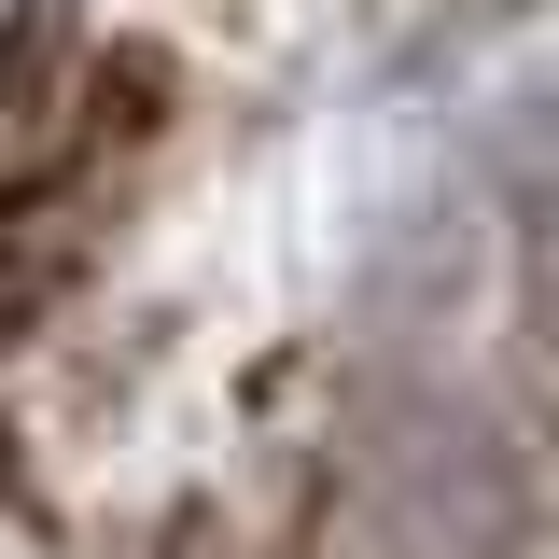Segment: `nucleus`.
<instances>
[{
    "instance_id": "obj_2",
    "label": "nucleus",
    "mask_w": 559,
    "mask_h": 559,
    "mask_svg": "<svg viewBox=\"0 0 559 559\" xmlns=\"http://www.w3.org/2000/svg\"><path fill=\"white\" fill-rule=\"evenodd\" d=\"M168 559H197V546H168Z\"/></svg>"
},
{
    "instance_id": "obj_1",
    "label": "nucleus",
    "mask_w": 559,
    "mask_h": 559,
    "mask_svg": "<svg viewBox=\"0 0 559 559\" xmlns=\"http://www.w3.org/2000/svg\"><path fill=\"white\" fill-rule=\"evenodd\" d=\"M28 308H43V266H28V252H0V349H14V322H28Z\"/></svg>"
}]
</instances>
